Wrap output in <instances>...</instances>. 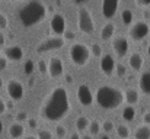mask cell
Returning a JSON list of instances; mask_svg holds the SVG:
<instances>
[{"label": "cell", "instance_id": "obj_1", "mask_svg": "<svg viewBox=\"0 0 150 139\" xmlns=\"http://www.w3.org/2000/svg\"><path fill=\"white\" fill-rule=\"evenodd\" d=\"M70 110V98H69V92L63 87H54L51 93L47 96L41 106V116L42 119L48 122H60L61 119L66 117V115Z\"/></svg>", "mask_w": 150, "mask_h": 139}, {"label": "cell", "instance_id": "obj_2", "mask_svg": "<svg viewBox=\"0 0 150 139\" xmlns=\"http://www.w3.org/2000/svg\"><path fill=\"white\" fill-rule=\"evenodd\" d=\"M45 16H47V6L41 0H29L18 12V19L25 28H32L38 25L45 19Z\"/></svg>", "mask_w": 150, "mask_h": 139}, {"label": "cell", "instance_id": "obj_3", "mask_svg": "<svg viewBox=\"0 0 150 139\" xmlns=\"http://www.w3.org/2000/svg\"><path fill=\"white\" fill-rule=\"evenodd\" d=\"M124 101V93L114 86H100L96 90V103L105 110H115Z\"/></svg>", "mask_w": 150, "mask_h": 139}, {"label": "cell", "instance_id": "obj_4", "mask_svg": "<svg viewBox=\"0 0 150 139\" xmlns=\"http://www.w3.org/2000/svg\"><path fill=\"white\" fill-rule=\"evenodd\" d=\"M69 57L71 62L77 67H85L91 59V49L83 42H74L69 48Z\"/></svg>", "mask_w": 150, "mask_h": 139}, {"label": "cell", "instance_id": "obj_5", "mask_svg": "<svg viewBox=\"0 0 150 139\" xmlns=\"http://www.w3.org/2000/svg\"><path fill=\"white\" fill-rule=\"evenodd\" d=\"M77 23H79V31L82 34H92L95 31V20L92 17V13L88 7L82 6L77 12Z\"/></svg>", "mask_w": 150, "mask_h": 139}, {"label": "cell", "instance_id": "obj_6", "mask_svg": "<svg viewBox=\"0 0 150 139\" xmlns=\"http://www.w3.org/2000/svg\"><path fill=\"white\" fill-rule=\"evenodd\" d=\"M64 44H66V39L63 36L55 35V36H51V38L41 41L37 45L35 51H37V54H45V52H51V51H58L64 46Z\"/></svg>", "mask_w": 150, "mask_h": 139}, {"label": "cell", "instance_id": "obj_7", "mask_svg": "<svg viewBox=\"0 0 150 139\" xmlns=\"http://www.w3.org/2000/svg\"><path fill=\"white\" fill-rule=\"evenodd\" d=\"M149 34H150L149 22H144V20H139V22L133 23L130 31H128V35H130V38L134 42H142Z\"/></svg>", "mask_w": 150, "mask_h": 139}, {"label": "cell", "instance_id": "obj_8", "mask_svg": "<svg viewBox=\"0 0 150 139\" xmlns=\"http://www.w3.org/2000/svg\"><path fill=\"white\" fill-rule=\"evenodd\" d=\"M6 90H7L9 97H10L13 101H19V100H22L23 96H25V89H23L22 83L18 81V80H10V81L7 83V86H6Z\"/></svg>", "mask_w": 150, "mask_h": 139}, {"label": "cell", "instance_id": "obj_9", "mask_svg": "<svg viewBox=\"0 0 150 139\" xmlns=\"http://www.w3.org/2000/svg\"><path fill=\"white\" fill-rule=\"evenodd\" d=\"M47 73L50 74L51 78H58L64 73V64L60 57H51L47 64Z\"/></svg>", "mask_w": 150, "mask_h": 139}, {"label": "cell", "instance_id": "obj_10", "mask_svg": "<svg viewBox=\"0 0 150 139\" xmlns=\"http://www.w3.org/2000/svg\"><path fill=\"white\" fill-rule=\"evenodd\" d=\"M66 25L67 23H66V19H64L63 15H60V13H54L52 15V17H51V20H50V28L54 35H57V36L64 35Z\"/></svg>", "mask_w": 150, "mask_h": 139}, {"label": "cell", "instance_id": "obj_11", "mask_svg": "<svg viewBox=\"0 0 150 139\" xmlns=\"http://www.w3.org/2000/svg\"><path fill=\"white\" fill-rule=\"evenodd\" d=\"M115 58L114 55L111 54H105V55H100V62H99V67H100V71L105 74V75H112L114 71H115Z\"/></svg>", "mask_w": 150, "mask_h": 139}, {"label": "cell", "instance_id": "obj_12", "mask_svg": "<svg viewBox=\"0 0 150 139\" xmlns=\"http://www.w3.org/2000/svg\"><path fill=\"white\" fill-rule=\"evenodd\" d=\"M77 98L80 101V104L83 106H92L93 104V93L91 90V87L88 84H80L77 89Z\"/></svg>", "mask_w": 150, "mask_h": 139}, {"label": "cell", "instance_id": "obj_13", "mask_svg": "<svg viewBox=\"0 0 150 139\" xmlns=\"http://www.w3.org/2000/svg\"><path fill=\"white\" fill-rule=\"evenodd\" d=\"M120 7V0H102V15L106 19H112Z\"/></svg>", "mask_w": 150, "mask_h": 139}, {"label": "cell", "instance_id": "obj_14", "mask_svg": "<svg viewBox=\"0 0 150 139\" xmlns=\"http://www.w3.org/2000/svg\"><path fill=\"white\" fill-rule=\"evenodd\" d=\"M112 46H114V49H115V52L120 58H124L128 54V49H130V44H128L127 38H124V36L115 38L114 42H112Z\"/></svg>", "mask_w": 150, "mask_h": 139}, {"label": "cell", "instance_id": "obj_15", "mask_svg": "<svg viewBox=\"0 0 150 139\" xmlns=\"http://www.w3.org/2000/svg\"><path fill=\"white\" fill-rule=\"evenodd\" d=\"M4 57L9 59V61H21L25 55L22 46L19 45H12V46H6L4 51H3Z\"/></svg>", "mask_w": 150, "mask_h": 139}, {"label": "cell", "instance_id": "obj_16", "mask_svg": "<svg viewBox=\"0 0 150 139\" xmlns=\"http://www.w3.org/2000/svg\"><path fill=\"white\" fill-rule=\"evenodd\" d=\"M143 64H144V59H143V57H142L140 54L134 52V54L130 55V58H128V65H130L131 70L140 71V70L143 68Z\"/></svg>", "mask_w": 150, "mask_h": 139}, {"label": "cell", "instance_id": "obj_17", "mask_svg": "<svg viewBox=\"0 0 150 139\" xmlns=\"http://www.w3.org/2000/svg\"><path fill=\"white\" fill-rule=\"evenodd\" d=\"M139 89H140L142 93L150 96V73L149 71H146V73H143L140 75V78H139Z\"/></svg>", "mask_w": 150, "mask_h": 139}, {"label": "cell", "instance_id": "obj_18", "mask_svg": "<svg viewBox=\"0 0 150 139\" xmlns=\"http://www.w3.org/2000/svg\"><path fill=\"white\" fill-rule=\"evenodd\" d=\"M23 133H25V128H23V125H22L21 122H15V123L10 125V128H9V135H10V138L19 139L23 136Z\"/></svg>", "mask_w": 150, "mask_h": 139}, {"label": "cell", "instance_id": "obj_19", "mask_svg": "<svg viewBox=\"0 0 150 139\" xmlns=\"http://www.w3.org/2000/svg\"><path fill=\"white\" fill-rule=\"evenodd\" d=\"M115 31H117V26H115V23H105V26L102 28V31H100V38H102V41H109V39H112V36L115 35Z\"/></svg>", "mask_w": 150, "mask_h": 139}, {"label": "cell", "instance_id": "obj_20", "mask_svg": "<svg viewBox=\"0 0 150 139\" xmlns=\"http://www.w3.org/2000/svg\"><path fill=\"white\" fill-rule=\"evenodd\" d=\"M124 98L127 101V104H137L139 100H140V93L137 92L136 89H127L125 94H124Z\"/></svg>", "mask_w": 150, "mask_h": 139}, {"label": "cell", "instance_id": "obj_21", "mask_svg": "<svg viewBox=\"0 0 150 139\" xmlns=\"http://www.w3.org/2000/svg\"><path fill=\"white\" fill-rule=\"evenodd\" d=\"M134 139H150V125H140L134 132Z\"/></svg>", "mask_w": 150, "mask_h": 139}, {"label": "cell", "instance_id": "obj_22", "mask_svg": "<svg viewBox=\"0 0 150 139\" xmlns=\"http://www.w3.org/2000/svg\"><path fill=\"white\" fill-rule=\"evenodd\" d=\"M134 117H136V109L131 104L125 106L124 110H122V119L125 122H131V120H134Z\"/></svg>", "mask_w": 150, "mask_h": 139}, {"label": "cell", "instance_id": "obj_23", "mask_svg": "<svg viewBox=\"0 0 150 139\" xmlns=\"http://www.w3.org/2000/svg\"><path fill=\"white\" fill-rule=\"evenodd\" d=\"M115 132H117V135H118L120 139H128L130 135H131L130 128H128L127 125H118V126L115 128Z\"/></svg>", "mask_w": 150, "mask_h": 139}, {"label": "cell", "instance_id": "obj_24", "mask_svg": "<svg viewBox=\"0 0 150 139\" xmlns=\"http://www.w3.org/2000/svg\"><path fill=\"white\" fill-rule=\"evenodd\" d=\"M88 126H89V119L86 116H79L76 119V128H77V131H86Z\"/></svg>", "mask_w": 150, "mask_h": 139}, {"label": "cell", "instance_id": "obj_25", "mask_svg": "<svg viewBox=\"0 0 150 139\" xmlns=\"http://www.w3.org/2000/svg\"><path fill=\"white\" fill-rule=\"evenodd\" d=\"M121 19H122V22H124V25H127V26H130L131 23H133V19H134V15H133V12L130 10V9H125L122 13H121Z\"/></svg>", "mask_w": 150, "mask_h": 139}, {"label": "cell", "instance_id": "obj_26", "mask_svg": "<svg viewBox=\"0 0 150 139\" xmlns=\"http://www.w3.org/2000/svg\"><path fill=\"white\" fill-rule=\"evenodd\" d=\"M88 129H89V132H91V135H98L100 132V123L98 120H93V122H89V126H88Z\"/></svg>", "mask_w": 150, "mask_h": 139}, {"label": "cell", "instance_id": "obj_27", "mask_svg": "<svg viewBox=\"0 0 150 139\" xmlns=\"http://www.w3.org/2000/svg\"><path fill=\"white\" fill-rule=\"evenodd\" d=\"M23 70H25V74H26V75H31V74L34 73V70H35L34 61H32V59H28V61L25 62V65H23Z\"/></svg>", "mask_w": 150, "mask_h": 139}, {"label": "cell", "instance_id": "obj_28", "mask_svg": "<svg viewBox=\"0 0 150 139\" xmlns=\"http://www.w3.org/2000/svg\"><path fill=\"white\" fill-rule=\"evenodd\" d=\"M37 138L38 139H54V136H52V133H51L48 129H40Z\"/></svg>", "mask_w": 150, "mask_h": 139}, {"label": "cell", "instance_id": "obj_29", "mask_svg": "<svg viewBox=\"0 0 150 139\" xmlns=\"http://www.w3.org/2000/svg\"><path fill=\"white\" fill-rule=\"evenodd\" d=\"M55 135H57V138H60V139L66 138V135H67V129H66V126H63V125H57V128H55Z\"/></svg>", "mask_w": 150, "mask_h": 139}, {"label": "cell", "instance_id": "obj_30", "mask_svg": "<svg viewBox=\"0 0 150 139\" xmlns=\"http://www.w3.org/2000/svg\"><path fill=\"white\" fill-rule=\"evenodd\" d=\"M91 55H93V57H96V58H100V55H102V48H100L99 44H93V45L91 46Z\"/></svg>", "mask_w": 150, "mask_h": 139}, {"label": "cell", "instance_id": "obj_31", "mask_svg": "<svg viewBox=\"0 0 150 139\" xmlns=\"http://www.w3.org/2000/svg\"><path fill=\"white\" fill-rule=\"evenodd\" d=\"M114 73H117V75L118 77H124L125 74H127V68H125V65L124 64H117L115 65V71Z\"/></svg>", "mask_w": 150, "mask_h": 139}, {"label": "cell", "instance_id": "obj_32", "mask_svg": "<svg viewBox=\"0 0 150 139\" xmlns=\"http://www.w3.org/2000/svg\"><path fill=\"white\" fill-rule=\"evenodd\" d=\"M100 128H102L106 133H111V132L115 129V126H114V123H112L111 120H105V122L102 123V126H100Z\"/></svg>", "mask_w": 150, "mask_h": 139}, {"label": "cell", "instance_id": "obj_33", "mask_svg": "<svg viewBox=\"0 0 150 139\" xmlns=\"http://www.w3.org/2000/svg\"><path fill=\"white\" fill-rule=\"evenodd\" d=\"M7 28H9V20H7V17L0 12V29L4 31V29H7Z\"/></svg>", "mask_w": 150, "mask_h": 139}, {"label": "cell", "instance_id": "obj_34", "mask_svg": "<svg viewBox=\"0 0 150 139\" xmlns=\"http://www.w3.org/2000/svg\"><path fill=\"white\" fill-rule=\"evenodd\" d=\"M38 70H40L41 74H45L47 73V62L44 59H40L38 61Z\"/></svg>", "mask_w": 150, "mask_h": 139}, {"label": "cell", "instance_id": "obj_35", "mask_svg": "<svg viewBox=\"0 0 150 139\" xmlns=\"http://www.w3.org/2000/svg\"><path fill=\"white\" fill-rule=\"evenodd\" d=\"M136 4L139 7H150V0H136Z\"/></svg>", "mask_w": 150, "mask_h": 139}, {"label": "cell", "instance_id": "obj_36", "mask_svg": "<svg viewBox=\"0 0 150 139\" xmlns=\"http://www.w3.org/2000/svg\"><path fill=\"white\" fill-rule=\"evenodd\" d=\"M6 67H7V58L0 55V71L6 70Z\"/></svg>", "mask_w": 150, "mask_h": 139}, {"label": "cell", "instance_id": "obj_37", "mask_svg": "<svg viewBox=\"0 0 150 139\" xmlns=\"http://www.w3.org/2000/svg\"><path fill=\"white\" fill-rule=\"evenodd\" d=\"M26 119V113L25 112H19L18 115H16V120L18 122H22V120H25Z\"/></svg>", "mask_w": 150, "mask_h": 139}, {"label": "cell", "instance_id": "obj_38", "mask_svg": "<svg viewBox=\"0 0 150 139\" xmlns=\"http://www.w3.org/2000/svg\"><path fill=\"white\" fill-rule=\"evenodd\" d=\"M143 122H144V125H150V112H146L143 115Z\"/></svg>", "mask_w": 150, "mask_h": 139}, {"label": "cell", "instance_id": "obj_39", "mask_svg": "<svg viewBox=\"0 0 150 139\" xmlns=\"http://www.w3.org/2000/svg\"><path fill=\"white\" fill-rule=\"evenodd\" d=\"M6 112V103H4V100L0 97V115H3Z\"/></svg>", "mask_w": 150, "mask_h": 139}, {"label": "cell", "instance_id": "obj_40", "mask_svg": "<svg viewBox=\"0 0 150 139\" xmlns=\"http://www.w3.org/2000/svg\"><path fill=\"white\" fill-rule=\"evenodd\" d=\"M64 34H66V35H64V38H66V39H70V41H71V39H74V36H76L73 32H64Z\"/></svg>", "mask_w": 150, "mask_h": 139}, {"label": "cell", "instance_id": "obj_41", "mask_svg": "<svg viewBox=\"0 0 150 139\" xmlns=\"http://www.w3.org/2000/svg\"><path fill=\"white\" fill-rule=\"evenodd\" d=\"M28 123H29V126H31V128H37V120H35V119H29V120H28Z\"/></svg>", "mask_w": 150, "mask_h": 139}, {"label": "cell", "instance_id": "obj_42", "mask_svg": "<svg viewBox=\"0 0 150 139\" xmlns=\"http://www.w3.org/2000/svg\"><path fill=\"white\" fill-rule=\"evenodd\" d=\"M89 0H73V3L74 4H85V3H88Z\"/></svg>", "mask_w": 150, "mask_h": 139}, {"label": "cell", "instance_id": "obj_43", "mask_svg": "<svg viewBox=\"0 0 150 139\" xmlns=\"http://www.w3.org/2000/svg\"><path fill=\"white\" fill-rule=\"evenodd\" d=\"M4 42H6L4 36H3V35H0V46H3V45H4Z\"/></svg>", "mask_w": 150, "mask_h": 139}, {"label": "cell", "instance_id": "obj_44", "mask_svg": "<svg viewBox=\"0 0 150 139\" xmlns=\"http://www.w3.org/2000/svg\"><path fill=\"white\" fill-rule=\"evenodd\" d=\"M23 139H38V138H37L35 135H26V136H25Z\"/></svg>", "mask_w": 150, "mask_h": 139}, {"label": "cell", "instance_id": "obj_45", "mask_svg": "<svg viewBox=\"0 0 150 139\" xmlns=\"http://www.w3.org/2000/svg\"><path fill=\"white\" fill-rule=\"evenodd\" d=\"M70 139H80V136H79V133H73V135L70 136Z\"/></svg>", "mask_w": 150, "mask_h": 139}, {"label": "cell", "instance_id": "obj_46", "mask_svg": "<svg viewBox=\"0 0 150 139\" xmlns=\"http://www.w3.org/2000/svg\"><path fill=\"white\" fill-rule=\"evenodd\" d=\"M80 139H92V135H85L83 138H80Z\"/></svg>", "mask_w": 150, "mask_h": 139}, {"label": "cell", "instance_id": "obj_47", "mask_svg": "<svg viewBox=\"0 0 150 139\" xmlns=\"http://www.w3.org/2000/svg\"><path fill=\"white\" fill-rule=\"evenodd\" d=\"M144 17H146V19H150V13L149 12H144Z\"/></svg>", "mask_w": 150, "mask_h": 139}, {"label": "cell", "instance_id": "obj_48", "mask_svg": "<svg viewBox=\"0 0 150 139\" xmlns=\"http://www.w3.org/2000/svg\"><path fill=\"white\" fill-rule=\"evenodd\" d=\"M71 80H73V78H71V75H67V83H73Z\"/></svg>", "mask_w": 150, "mask_h": 139}, {"label": "cell", "instance_id": "obj_49", "mask_svg": "<svg viewBox=\"0 0 150 139\" xmlns=\"http://www.w3.org/2000/svg\"><path fill=\"white\" fill-rule=\"evenodd\" d=\"M3 132V122H1V119H0V133Z\"/></svg>", "mask_w": 150, "mask_h": 139}, {"label": "cell", "instance_id": "obj_50", "mask_svg": "<svg viewBox=\"0 0 150 139\" xmlns=\"http://www.w3.org/2000/svg\"><path fill=\"white\" fill-rule=\"evenodd\" d=\"M100 139H109V136H108V135H102V136H100Z\"/></svg>", "mask_w": 150, "mask_h": 139}, {"label": "cell", "instance_id": "obj_51", "mask_svg": "<svg viewBox=\"0 0 150 139\" xmlns=\"http://www.w3.org/2000/svg\"><path fill=\"white\" fill-rule=\"evenodd\" d=\"M147 55L150 57V45H147Z\"/></svg>", "mask_w": 150, "mask_h": 139}, {"label": "cell", "instance_id": "obj_52", "mask_svg": "<svg viewBox=\"0 0 150 139\" xmlns=\"http://www.w3.org/2000/svg\"><path fill=\"white\" fill-rule=\"evenodd\" d=\"M3 87V80H1V77H0V89Z\"/></svg>", "mask_w": 150, "mask_h": 139}, {"label": "cell", "instance_id": "obj_53", "mask_svg": "<svg viewBox=\"0 0 150 139\" xmlns=\"http://www.w3.org/2000/svg\"><path fill=\"white\" fill-rule=\"evenodd\" d=\"M0 55H1V48H0Z\"/></svg>", "mask_w": 150, "mask_h": 139}, {"label": "cell", "instance_id": "obj_54", "mask_svg": "<svg viewBox=\"0 0 150 139\" xmlns=\"http://www.w3.org/2000/svg\"><path fill=\"white\" fill-rule=\"evenodd\" d=\"M12 1H19V0H12Z\"/></svg>", "mask_w": 150, "mask_h": 139}]
</instances>
